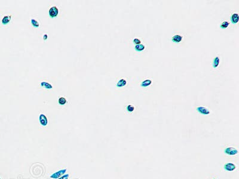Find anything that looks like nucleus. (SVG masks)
Listing matches in <instances>:
<instances>
[{
    "instance_id": "16",
    "label": "nucleus",
    "mask_w": 239,
    "mask_h": 179,
    "mask_svg": "<svg viewBox=\"0 0 239 179\" xmlns=\"http://www.w3.org/2000/svg\"><path fill=\"white\" fill-rule=\"evenodd\" d=\"M31 24H32V25H33L34 27H35V28H38L39 27V23H38V22H37L36 20H35V19H31Z\"/></svg>"
},
{
    "instance_id": "5",
    "label": "nucleus",
    "mask_w": 239,
    "mask_h": 179,
    "mask_svg": "<svg viewBox=\"0 0 239 179\" xmlns=\"http://www.w3.org/2000/svg\"><path fill=\"white\" fill-rule=\"evenodd\" d=\"M39 122L40 124L43 126H46L48 124V121L47 117L44 114H41L39 115Z\"/></svg>"
},
{
    "instance_id": "12",
    "label": "nucleus",
    "mask_w": 239,
    "mask_h": 179,
    "mask_svg": "<svg viewBox=\"0 0 239 179\" xmlns=\"http://www.w3.org/2000/svg\"><path fill=\"white\" fill-rule=\"evenodd\" d=\"M152 84V81L150 80H146L145 81H143V82L141 83V86L142 87H148L149 85Z\"/></svg>"
},
{
    "instance_id": "21",
    "label": "nucleus",
    "mask_w": 239,
    "mask_h": 179,
    "mask_svg": "<svg viewBox=\"0 0 239 179\" xmlns=\"http://www.w3.org/2000/svg\"><path fill=\"white\" fill-rule=\"evenodd\" d=\"M47 38H48L47 35L44 34V36H43V39H44V40H46V39H47Z\"/></svg>"
},
{
    "instance_id": "14",
    "label": "nucleus",
    "mask_w": 239,
    "mask_h": 179,
    "mask_svg": "<svg viewBox=\"0 0 239 179\" xmlns=\"http://www.w3.org/2000/svg\"><path fill=\"white\" fill-rule=\"evenodd\" d=\"M145 46L141 44L136 45V46L135 47V50L137 51V52H142V51H143V50L145 49Z\"/></svg>"
},
{
    "instance_id": "15",
    "label": "nucleus",
    "mask_w": 239,
    "mask_h": 179,
    "mask_svg": "<svg viewBox=\"0 0 239 179\" xmlns=\"http://www.w3.org/2000/svg\"><path fill=\"white\" fill-rule=\"evenodd\" d=\"M229 25V23L227 21H223V22L221 23V25H220V27L222 29H225L227 28L228 27Z\"/></svg>"
},
{
    "instance_id": "22",
    "label": "nucleus",
    "mask_w": 239,
    "mask_h": 179,
    "mask_svg": "<svg viewBox=\"0 0 239 179\" xmlns=\"http://www.w3.org/2000/svg\"></svg>"
},
{
    "instance_id": "18",
    "label": "nucleus",
    "mask_w": 239,
    "mask_h": 179,
    "mask_svg": "<svg viewBox=\"0 0 239 179\" xmlns=\"http://www.w3.org/2000/svg\"><path fill=\"white\" fill-rule=\"evenodd\" d=\"M127 110L129 112H132L134 110H135V107L132 104H129L127 106Z\"/></svg>"
},
{
    "instance_id": "3",
    "label": "nucleus",
    "mask_w": 239,
    "mask_h": 179,
    "mask_svg": "<svg viewBox=\"0 0 239 179\" xmlns=\"http://www.w3.org/2000/svg\"><path fill=\"white\" fill-rule=\"evenodd\" d=\"M197 110L199 113L203 115H208L210 113V110L204 106H199L197 108Z\"/></svg>"
},
{
    "instance_id": "19",
    "label": "nucleus",
    "mask_w": 239,
    "mask_h": 179,
    "mask_svg": "<svg viewBox=\"0 0 239 179\" xmlns=\"http://www.w3.org/2000/svg\"><path fill=\"white\" fill-rule=\"evenodd\" d=\"M133 42L136 45H138V44H141V41H140V39H138V38H135V39L133 40Z\"/></svg>"
},
{
    "instance_id": "8",
    "label": "nucleus",
    "mask_w": 239,
    "mask_h": 179,
    "mask_svg": "<svg viewBox=\"0 0 239 179\" xmlns=\"http://www.w3.org/2000/svg\"><path fill=\"white\" fill-rule=\"evenodd\" d=\"M182 38H183L182 36L180 35H175L173 36V38H172V41L174 42L179 43L181 41Z\"/></svg>"
},
{
    "instance_id": "11",
    "label": "nucleus",
    "mask_w": 239,
    "mask_h": 179,
    "mask_svg": "<svg viewBox=\"0 0 239 179\" xmlns=\"http://www.w3.org/2000/svg\"><path fill=\"white\" fill-rule=\"evenodd\" d=\"M126 84H127L126 80H124V79H122V80H120V81L117 83L116 85L117 87H124V86L126 85Z\"/></svg>"
},
{
    "instance_id": "13",
    "label": "nucleus",
    "mask_w": 239,
    "mask_h": 179,
    "mask_svg": "<svg viewBox=\"0 0 239 179\" xmlns=\"http://www.w3.org/2000/svg\"><path fill=\"white\" fill-rule=\"evenodd\" d=\"M41 85L43 87H44V88H46V89H52L53 88V87H52V85L46 82H41Z\"/></svg>"
},
{
    "instance_id": "1",
    "label": "nucleus",
    "mask_w": 239,
    "mask_h": 179,
    "mask_svg": "<svg viewBox=\"0 0 239 179\" xmlns=\"http://www.w3.org/2000/svg\"><path fill=\"white\" fill-rule=\"evenodd\" d=\"M59 13L58 9L56 6L52 7L49 10V15L51 17H55L58 16Z\"/></svg>"
},
{
    "instance_id": "9",
    "label": "nucleus",
    "mask_w": 239,
    "mask_h": 179,
    "mask_svg": "<svg viewBox=\"0 0 239 179\" xmlns=\"http://www.w3.org/2000/svg\"><path fill=\"white\" fill-rule=\"evenodd\" d=\"M11 19V15H10V16H4V17L3 18V19H2V21H1L2 24H3L4 25H7V24H8L9 22H10Z\"/></svg>"
},
{
    "instance_id": "10",
    "label": "nucleus",
    "mask_w": 239,
    "mask_h": 179,
    "mask_svg": "<svg viewBox=\"0 0 239 179\" xmlns=\"http://www.w3.org/2000/svg\"><path fill=\"white\" fill-rule=\"evenodd\" d=\"M220 63V58L218 56H216L214 58L213 61V67L214 68H216L219 66Z\"/></svg>"
},
{
    "instance_id": "4",
    "label": "nucleus",
    "mask_w": 239,
    "mask_h": 179,
    "mask_svg": "<svg viewBox=\"0 0 239 179\" xmlns=\"http://www.w3.org/2000/svg\"><path fill=\"white\" fill-rule=\"evenodd\" d=\"M225 152L229 155H235L237 154L238 151L235 148L231 147L226 149Z\"/></svg>"
},
{
    "instance_id": "17",
    "label": "nucleus",
    "mask_w": 239,
    "mask_h": 179,
    "mask_svg": "<svg viewBox=\"0 0 239 179\" xmlns=\"http://www.w3.org/2000/svg\"><path fill=\"white\" fill-rule=\"evenodd\" d=\"M66 103V99L64 97H60L59 99V103L61 105H64Z\"/></svg>"
},
{
    "instance_id": "20",
    "label": "nucleus",
    "mask_w": 239,
    "mask_h": 179,
    "mask_svg": "<svg viewBox=\"0 0 239 179\" xmlns=\"http://www.w3.org/2000/svg\"><path fill=\"white\" fill-rule=\"evenodd\" d=\"M68 177H69V174H65V175H63L62 177H60L58 179H68Z\"/></svg>"
},
{
    "instance_id": "7",
    "label": "nucleus",
    "mask_w": 239,
    "mask_h": 179,
    "mask_svg": "<svg viewBox=\"0 0 239 179\" xmlns=\"http://www.w3.org/2000/svg\"><path fill=\"white\" fill-rule=\"evenodd\" d=\"M239 20V16L237 13H234L231 16V22L232 24H237Z\"/></svg>"
},
{
    "instance_id": "6",
    "label": "nucleus",
    "mask_w": 239,
    "mask_h": 179,
    "mask_svg": "<svg viewBox=\"0 0 239 179\" xmlns=\"http://www.w3.org/2000/svg\"><path fill=\"white\" fill-rule=\"evenodd\" d=\"M224 168L226 170L231 171H234L235 169V168H236V167L233 163H227L225 165Z\"/></svg>"
},
{
    "instance_id": "2",
    "label": "nucleus",
    "mask_w": 239,
    "mask_h": 179,
    "mask_svg": "<svg viewBox=\"0 0 239 179\" xmlns=\"http://www.w3.org/2000/svg\"><path fill=\"white\" fill-rule=\"evenodd\" d=\"M66 169L61 170L59 171L56 172V173H54V174H52V175L50 176V177L52 178V179H58V178L60 177V176H61V175L65 174V173H66Z\"/></svg>"
}]
</instances>
